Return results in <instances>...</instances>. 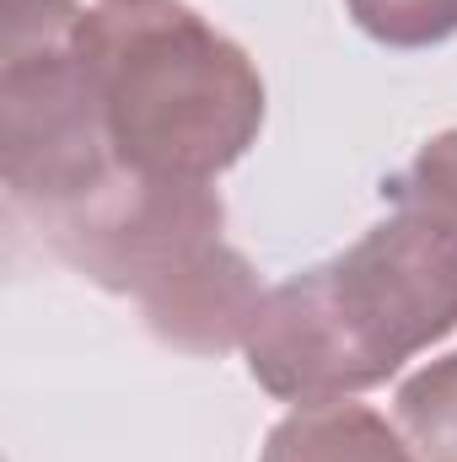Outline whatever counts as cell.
<instances>
[{
	"label": "cell",
	"mask_w": 457,
	"mask_h": 462,
	"mask_svg": "<svg viewBox=\"0 0 457 462\" xmlns=\"http://www.w3.org/2000/svg\"><path fill=\"white\" fill-rule=\"evenodd\" d=\"M457 328V231L387 216L329 263L275 285L247 328V371L285 403H340Z\"/></svg>",
	"instance_id": "1"
},
{
	"label": "cell",
	"mask_w": 457,
	"mask_h": 462,
	"mask_svg": "<svg viewBox=\"0 0 457 462\" xmlns=\"http://www.w3.org/2000/svg\"><path fill=\"white\" fill-rule=\"evenodd\" d=\"M33 226L76 274L114 296H135L151 334L189 355L247 345L269 296L253 263L227 247V205L210 183L114 167L98 189Z\"/></svg>",
	"instance_id": "2"
},
{
	"label": "cell",
	"mask_w": 457,
	"mask_h": 462,
	"mask_svg": "<svg viewBox=\"0 0 457 462\" xmlns=\"http://www.w3.org/2000/svg\"><path fill=\"white\" fill-rule=\"evenodd\" d=\"M108 145L151 178L210 183L264 129V76L205 16L173 0H108L81 22Z\"/></svg>",
	"instance_id": "3"
},
{
	"label": "cell",
	"mask_w": 457,
	"mask_h": 462,
	"mask_svg": "<svg viewBox=\"0 0 457 462\" xmlns=\"http://www.w3.org/2000/svg\"><path fill=\"white\" fill-rule=\"evenodd\" d=\"M76 0H11L0 54V172L16 216L65 210L124 167L81 54Z\"/></svg>",
	"instance_id": "4"
},
{
	"label": "cell",
	"mask_w": 457,
	"mask_h": 462,
	"mask_svg": "<svg viewBox=\"0 0 457 462\" xmlns=\"http://www.w3.org/2000/svg\"><path fill=\"white\" fill-rule=\"evenodd\" d=\"M258 462H425L398 425H387L382 414L360 409V403H302L296 414H285Z\"/></svg>",
	"instance_id": "5"
},
{
	"label": "cell",
	"mask_w": 457,
	"mask_h": 462,
	"mask_svg": "<svg viewBox=\"0 0 457 462\" xmlns=\"http://www.w3.org/2000/svg\"><path fill=\"white\" fill-rule=\"evenodd\" d=\"M398 430L425 462H457V355L431 360L398 387Z\"/></svg>",
	"instance_id": "6"
},
{
	"label": "cell",
	"mask_w": 457,
	"mask_h": 462,
	"mask_svg": "<svg viewBox=\"0 0 457 462\" xmlns=\"http://www.w3.org/2000/svg\"><path fill=\"white\" fill-rule=\"evenodd\" d=\"M382 199H393L398 210H415V216H425L436 226L457 231V129L425 140L415 151V162L382 183Z\"/></svg>",
	"instance_id": "7"
},
{
	"label": "cell",
	"mask_w": 457,
	"mask_h": 462,
	"mask_svg": "<svg viewBox=\"0 0 457 462\" xmlns=\"http://www.w3.org/2000/svg\"><path fill=\"white\" fill-rule=\"evenodd\" d=\"M355 27L387 49H431L457 32V0H344Z\"/></svg>",
	"instance_id": "8"
}]
</instances>
